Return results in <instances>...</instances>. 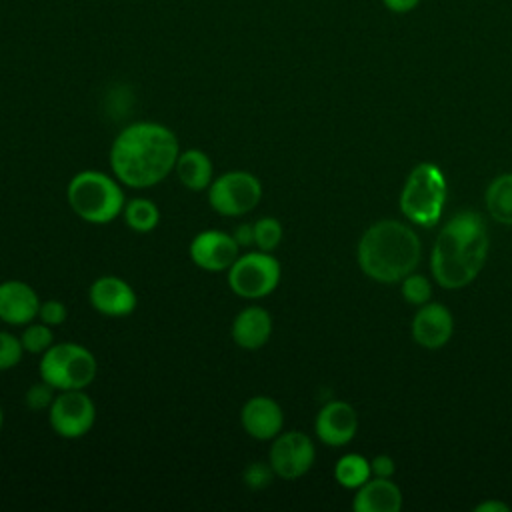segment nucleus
<instances>
[{"label":"nucleus","instance_id":"f257e3e1","mask_svg":"<svg viewBox=\"0 0 512 512\" xmlns=\"http://www.w3.org/2000/svg\"><path fill=\"white\" fill-rule=\"evenodd\" d=\"M178 154V138L166 124L138 120L116 134L108 160L122 186L144 190L174 172Z\"/></svg>","mask_w":512,"mask_h":512},{"label":"nucleus","instance_id":"f03ea898","mask_svg":"<svg viewBox=\"0 0 512 512\" xmlns=\"http://www.w3.org/2000/svg\"><path fill=\"white\" fill-rule=\"evenodd\" d=\"M488 254V230L474 210L454 214L440 230L432 248V274L442 288H464L484 266Z\"/></svg>","mask_w":512,"mask_h":512},{"label":"nucleus","instance_id":"7ed1b4c3","mask_svg":"<svg viewBox=\"0 0 512 512\" xmlns=\"http://www.w3.org/2000/svg\"><path fill=\"white\" fill-rule=\"evenodd\" d=\"M420 252V240L410 226L398 220H380L362 234L358 264L366 276L390 284L414 272Z\"/></svg>","mask_w":512,"mask_h":512},{"label":"nucleus","instance_id":"20e7f679","mask_svg":"<svg viewBox=\"0 0 512 512\" xmlns=\"http://www.w3.org/2000/svg\"><path fill=\"white\" fill-rule=\"evenodd\" d=\"M70 210L88 224H110L126 204L120 180L102 170L76 172L66 186Z\"/></svg>","mask_w":512,"mask_h":512},{"label":"nucleus","instance_id":"39448f33","mask_svg":"<svg viewBox=\"0 0 512 512\" xmlns=\"http://www.w3.org/2000/svg\"><path fill=\"white\" fill-rule=\"evenodd\" d=\"M94 354L78 342H54L38 364L40 378L58 392L62 390H86L96 378Z\"/></svg>","mask_w":512,"mask_h":512},{"label":"nucleus","instance_id":"423d86ee","mask_svg":"<svg viewBox=\"0 0 512 512\" xmlns=\"http://www.w3.org/2000/svg\"><path fill=\"white\" fill-rule=\"evenodd\" d=\"M446 202V178L442 170L430 162L418 164L400 194V208L404 216L424 228L434 226Z\"/></svg>","mask_w":512,"mask_h":512},{"label":"nucleus","instance_id":"0eeeda50","mask_svg":"<svg viewBox=\"0 0 512 512\" xmlns=\"http://www.w3.org/2000/svg\"><path fill=\"white\" fill-rule=\"evenodd\" d=\"M282 268L272 252L248 250L240 254L226 270L230 290L246 300H260L272 294L280 284Z\"/></svg>","mask_w":512,"mask_h":512},{"label":"nucleus","instance_id":"6e6552de","mask_svg":"<svg viewBox=\"0 0 512 512\" xmlns=\"http://www.w3.org/2000/svg\"><path fill=\"white\" fill-rule=\"evenodd\" d=\"M210 208L226 218L252 212L262 200V182L248 170H230L212 180L208 186Z\"/></svg>","mask_w":512,"mask_h":512},{"label":"nucleus","instance_id":"1a4fd4ad","mask_svg":"<svg viewBox=\"0 0 512 512\" xmlns=\"http://www.w3.org/2000/svg\"><path fill=\"white\" fill-rule=\"evenodd\" d=\"M96 422V406L84 390H62L48 408L52 432L66 440L86 436Z\"/></svg>","mask_w":512,"mask_h":512},{"label":"nucleus","instance_id":"9d476101","mask_svg":"<svg viewBox=\"0 0 512 512\" xmlns=\"http://www.w3.org/2000/svg\"><path fill=\"white\" fill-rule=\"evenodd\" d=\"M316 458V448L308 434L290 430L280 432L270 446L268 464L272 466L274 474L282 480H296L304 476Z\"/></svg>","mask_w":512,"mask_h":512},{"label":"nucleus","instance_id":"9b49d317","mask_svg":"<svg viewBox=\"0 0 512 512\" xmlns=\"http://www.w3.org/2000/svg\"><path fill=\"white\" fill-rule=\"evenodd\" d=\"M188 254L204 272H226L240 256V246L230 232L202 230L190 240Z\"/></svg>","mask_w":512,"mask_h":512},{"label":"nucleus","instance_id":"f8f14e48","mask_svg":"<svg viewBox=\"0 0 512 512\" xmlns=\"http://www.w3.org/2000/svg\"><path fill=\"white\" fill-rule=\"evenodd\" d=\"M88 300L96 312L110 318H124L136 310L138 296L120 276H100L88 288Z\"/></svg>","mask_w":512,"mask_h":512},{"label":"nucleus","instance_id":"ddd939ff","mask_svg":"<svg viewBox=\"0 0 512 512\" xmlns=\"http://www.w3.org/2000/svg\"><path fill=\"white\" fill-rule=\"evenodd\" d=\"M240 424L254 440H274L282 432L284 412L274 398L258 394L242 404Z\"/></svg>","mask_w":512,"mask_h":512},{"label":"nucleus","instance_id":"4468645a","mask_svg":"<svg viewBox=\"0 0 512 512\" xmlns=\"http://www.w3.org/2000/svg\"><path fill=\"white\" fill-rule=\"evenodd\" d=\"M40 298L36 290L22 280L0 282V320L10 326H26L38 318Z\"/></svg>","mask_w":512,"mask_h":512},{"label":"nucleus","instance_id":"2eb2a0df","mask_svg":"<svg viewBox=\"0 0 512 512\" xmlns=\"http://www.w3.org/2000/svg\"><path fill=\"white\" fill-rule=\"evenodd\" d=\"M358 428V416L348 402L332 400L320 408L316 414L314 430L316 436L328 446L348 444Z\"/></svg>","mask_w":512,"mask_h":512},{"label":"nucleus","instance_id":"dca6fc26","mask_svg":"<svg viewBox=\"0 0 512 512\" xmlns=\"http://www.w3.org/2000/svg\"><path fill=\"white\" fill-rule=\"evenodd\" d=\"M452 314L438 302H426L412 318V338L424 348H440L452 336Z\"/></svg>","mask_w":512,"mask_h":512},{"label":"nucleus","instance_id":"f3484780","mask_svg":"<svg viewBox=\"0 0 512 512\" xmlns=\"http://www.w3.org/2000/svg\"><path fill=\"white\" fill-rule=\"evenodd\" d=\"M234 344L242 350H258L272 336V316L266 308L250 304L242 308L230 326Z\"/></svg>","mask_w":512,"mask_h":512},{"label":"nucleus","instance_id":"a211bd4d","mask_svg":"<svg viewBox=\"0 0 512 512\" xmlns=\"http://www.w3.org/2000/svg\"><path fill=\"white\" fill-rule=\"evenodd\" d=\"M402 506L400 488L388 478L368 480L360 486L352 508L356 512H398Z\"/></svg>","mask_w":512,"mask_h":512},{"label":"nucleus","instance_id":"6ab92c4d","mask_svg":"<svg viewBox=\"0 0 512 512\" xmlns=\"http://www.w3.org/2000/svg\"><path fill=\"white\" fill-rule=\"evenodd\" d=\"M174 172L180 184L192 192L208 190L214 180V164L210 156L198 148H188L178 154Z\"/></svg>","mask_w":512,"mask_h":512},{"label":"nucleus","instance_id":"aec40b11","mask_svg":"<svg viewBox=\"0 0 512 512\" xmlns=\"http://www.w3.org/2000/svg\"><path fill=\"white\" fill-rule=\"evenodd\" d=\"M486 208L496 222L512 226V174H502L490 182Z\"/></svg>","mask_w":512,"mask_h":512},{"label":"nucleus","instance_id":"412c9836","mask_svg":"<svg viewBox=\"0 0 512 512\" xmlns=\"http://www.w3.org/2000/svg\"><path fill=\"white\" fill-rule=\"evenodd\" d=\"M122 218L126 226L138 234L152 232L160 222V210L150 198H132L124 204Z\"/></svg>","mask_w":512,"mask_h":512},{"label":"nucleus","instance_id":"4be33fe9","mask_svg":"<svg viewBox=\"0 0 512 512\" xmlns=\"http://www.w3.org/2000/svg\"><path fill=\"white\" fill-rule=\"evenodd\" d=\"M370 462L360 454H346L336 462L334 478L344 488H360L370 480Z\"/></svg>","mask_w":512,"mask_h":512},{"label":"nucleus","instance_id":"5701e85b","mask_svg":"<svg viewBox=\"0 0 512 512\" xmlns=\"http://www.w3.org/2000/svg\"><path fill=\"white\" fill-rule=\"evenodd\" d=\"M20 342H22L24 352L34 354V356H42L54 344L52 326H48V324H44L36 318L30 324L24 326V330L20 334Z\"/></svg>","mask_w":512,"mask_h":512},{"label":"nucleus","instance_id":"b1692460","mask_svg":"<svg viewBox=\"0 0 512 512\" xmlns=\"http://www.w3.org/2000/svg\"><path fill=\"white\" fill-rule=\"evenodd\" d=\"M282 224L274 216H262L254 222V246L264 252H272L282 242Z\"/></svg>","mask_w":512,"mask_h":512},{"label":"nucleus","instance_id":"393cba45","mask_svg":"<svg viewBox=\"0 0 512 512\" xmlns=\"http://www.w3.org/2000/svg\"><path fill=\"white\" fill-rule=\"evenodd\" d=\"M402 296H404L406 302L422 306V304L430 302L432 286H430L426 276L410 272L406 278H402Z\"/></svg>","mask_w":512,"mask_h":512},{"label":"nucleus","instance_id":"a878e982","mask_svg":"<svg viewBox=\"0 0 512 512\" xmlns=\"http://www.w3.org/2000/svg\"><path fill=\"white\" fill-rule=\"evenodd\" d=\"M24 356V348L20 336H14L6 330H0V372L12 370L20 364Z\"/></svg>","mask_w":512,"mask_h":512},{"label":"nucleus","instance_id":"bb28decb","mask_svg":"<svg viewBox=\"0 0 512 512\" xmlns=\"http://www.w3.org/2000/svg\"><path fill=\"white\" fill-rule=\"evenodd\" d=\"M56 394H58V390L52 388L48 382H44V380L40 378V382H34V384L26 390L24 402H26V406H28L30 410H48L50 404H52V400L56 398Z\"/></svg>","mask_w":512,"mask_h":512},{"label":"nucleus","instance_id":"cd10ccee","mask_svg":"<svg viewBox=\"0 0 512 512\" xmlns=\"http://www.w3.org/2000/svg\"><path fill=\"white\" fill-rule=\"evenodd\" d=\"M276 474H274V470H272V466L266 462H252V464H248L246 468H244V474H242V478H244V484L250 488V490H262V488H266L270 482H272V478H274Z\"/></svg>","mask_w":512,"mask_h":512},{"label":"nucleus","instance_id":"c85d7f7f","mask_svg":"<svg viewBox=\"0 0 512 512\" xmlns=\"http://www.w3.org/2000/svg\"><path fill=\"white\" fill-rule=\"evenodd\" d=\"M68 318V308L62 300H44L40 302V310H38V320L56 328V326H62Z\"/></svg>","mask_w":512,"mask_h":512},{"label":"nucleus","instance_id":"c756f323","mask_svg":"<svg viewBox=\"0 0 512 512\" xmlns=\"http://www.w3.org/2000/svg\"><path fill=\"white\" fill-rule=\"evenodd\" d=\"M370 470L376 474V478H390L394 474V460L386 454H380L370 462Z\"/></svg>","mask_w":512,"mask_h":512},{"label":"nucleus","instance_id":"7c9ffc66","mask_svg":"<svg viewBox=\"0 0 512 512\" xmlns=\"http://www.w3.org/2000/svg\"><path fill=\"white\" fill-rule=\"evenodd\" d=\"M382 6L392 14H408L420 6L422 0H380Z\"/></svg>","mask_w":512,"mask_h":512},{"label":"nucleus","instance_id":"2f4dec72","mask_svg":"<svg viewBox=\"0 0 512 512\" xmlns=\"http://www.w3.org/2000/svg\"><path fill=\"white\" fill-rule=\"evenodd\" d=\"M232 236H234V240L238 242L240 248L254 246V224H240V226H236Z\"/></svg>","mask_w":512,"mask_h":512},{"label":"nucleus","instance_id":"473e14b6","mask_svg":"<svg viewBox=\"0 0 512 512\" xmlns=\"http://www.w3.org/2000/svg\"><path fill=\"white\" fill-rule=\"evenodd\" d=\"M496 510H500V512H508V506H506V504H502V502H494V500H490V502H484V504H478V506H476V512H496Z\"/></svg>","mask_w":512,"mask_h":512},{"label":"nucleus","instance_id":"72a5a7b5","mask_svg":"<svg viewBox=\"0 0 512 512\" xmlns=\"http://www.w3.org/2000/svg\"><path fill=\"white\" fill-rule=\"evenodd\" d=\"M2 424H4V412H2V406H0V430H2Z\"/></svg>","mask_w":512,"mask_h":512}]
</instances>
